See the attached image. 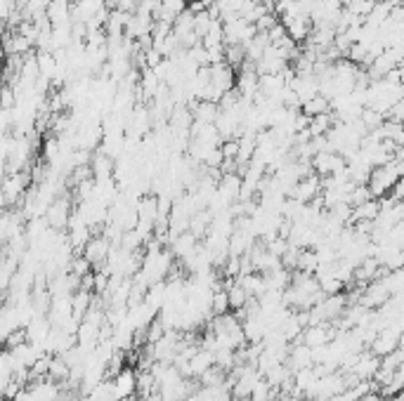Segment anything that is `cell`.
Masks as SVG:
<instances>
[{
    "label": "cell",
    "mask_w": 404,
    "mask_h": 401,
    "mask_svg": "<svg viewBox=\"0 0 404 401\" xmlns=\"http://www.w3.org/2000/svg\"><path fill=\"white\" fill-rule=\"evenodd\" d=\"M386 269L383 267L378 264V260L376 257H364L362 262H359L355 269H352V279L357 281V284H362L366 286L369 281H376L381 279V274H383Z\"/></svg>",
    "instance_id": "cell-7"
},
{
    "label": "cell",
    "mask_w": 404,
    "mask_h": 401,
    "mask_svg": "<svg viewBox=\"0 0 404 401\" xmlns=\"http://www.w3.org/2000/svg\"><path fill=\"white\" fill-rule=\"evenodd\" d=\"M331 125H334L331 111H329V114L310 116V123H307V132H310V137H319V135H326Z\"/></svg>",
    "instance_id": "cell-15"
},
{
    "label": "cell",
    "mask_w": 404,
    "mask_h": 401,
    "mask_svg": "<svg viewBox=\"0 0 404 401\" xmlns=\"http://www.w3.org/2000/svg\"><path fill=\"white\" fill-rule=\"evenodd\" d=\"M211 3H218V0H211Z\"/></svg>",
    "instance_id": "cell-22"
},
{
    "label": "cell",
    "mask_w": 404,
    "mask_h": 401,
    "mask_svg": "<svg viewBox=\"0 0 404 401\" xmlns=\"http://www.w3.org/2000/svg\"><path fill=\"white\" fill-rule=\"evenodd\" d=\"M376 3H386L390 7H398V5H402V0H376Z\"/></svg>",
    "instance_id": "cell-20"
},
{
    "label": "cell",
    "mask_w": 404,
    "mask_h": 401,
    "mask_svg": "<svg viewBox=\"0 0 404 401\" xmlns=\"http://www.w3.org/2000/svg\"><path fill=\"white\" fill-rule=\"evenodd\" d=\"M404 366V350L402 347H398V350H393L390 354L381 356V370H398Z\"/></svg>",
    "instance_id": "cell-18"
},
{
    "label": "cell",
    "mask_w": 404,
    "mask_h": 401,
    "mask_svg": "<svg viewBox=\"0 0 404 401\" xmlns=\"http://www.w3.org/2000/svg\"><path fill=\"white\" fill-rule=\"evenodd\" d=\"M359 123L364 125L366 132L376 130V128H381V125L386 123V114H381V111L371 109V107H362V111H359Z\"/></svg>",
    "instance_id": "cell-16"
},
{
    "label": "cell",
    "mask_w": 404,
    "mask_h": 401,
    "mask_svg": "<svg viewBox=\"0 0 404 401\" xmlns=\"http://www.w3.org/2000/svg\"><path fill=\"white\" fill-rule=\"evenodd\" d=\"M402 159H393L390 163L386 166H378V168H371V175H369V182L366 187L371 191V198H383L388 196V191L393 189V184L402 180Z\"/></svg>",
    "instance_id": "cell-1"
},
{
    "label": "cell",
    "mask_w": 404,
    "mask_h": 401,
    "mask_svg": "<svg viewBox=\"0 0 404 401\" xmlns=\"http://www.w3.org/2000/svg\"><path fill=\"white\" fill-rule=\"evenodd\" d=\"M171 243H173L171 255H178L180 260H185V257L189 255V252H192L196 246H199L196 236H194V234H189V232H182V234H178V236H173Z\"/></svg>",
    "instance_id": "cell-11"
},
{
    "label": "cell",
    "mask_w": 404,
    "mask_h": 401,
    "mask_svg": "<svg viewBox=\"0 0 404 401\" xmlns=\"http://www.w3.org/2000/svg\"><path fill=\"white\" fill-rule=\"evenodd\" d=\"M46 17L53 26L67 24V21H71V3L69 0H50L46 7Z\"/></svg>",
    "instance_id": "cell-10"
},
{
    "label": "cell",
    "mask_w": 404,
    "mask_h": 401,
    "mask_svg": "<svg viewBox=\"0 0 404 401\" xmlns=\"http://www.w3.org/2000/svg\"><path fill=\"white\" fill-rule=\"evenodd\" d=\"M109 250H112V243H109L107 236H92L80 252H83V257L92 264V269H102L107 262Z\"/></svg>",
    "instance_id": "cell-4"
},
{
    "label": "cell",
    "mask_w": 404,
    "mask_h": 401,
    "mask_svg": "<svg viewBox=\"0 0 404 401\" xmlns=\"http://www.w3.org/2000/svg\"><path fill=\"white\" fill-rule=\"evenodd\" d=\"M0 401H10V399H5V397H0Z\"/></svg>",
    "instance_id": "cell-21"
},
{
    "label": "cell",
    "mask_w": 404,
    "mask_h": 401,
    "mask_svg": "<svg viewBox=\"0 0 404 401\" xmlns=\"http://www.w3.org/2000/svg\"><path fill=\"white\" fill-rule=\"evenodd\" d=\"M69 218H71V208H69V198L67 196H57L55 200H50V205L46 208V215H43L46 225L50 229H55V232L67 229Z\"/></svg>",
    "instance_id": "cell-2"
},
{
    "label": "cell",
    "mask_w": 404,
    "mask_h": 401,
    "mask_svg": "<svg viewBox=\"0 0 404 401\" xmlns=\"http://www.w3.org/2000/svg\"><path fill=\"white\" fill-rule=\"evenodd\" d=\"M378 281L386 286V291L390 293V295L404 293V272H402V269H390V272L381 274Z\"/></svg>",
    "instance_id": "cell-14"
},
{
    "label": "cell",
    "mask_w": 404,
    "mask_h": 401,
    "mask_svg": "<svg viewBox=\"0 0 404 401\" xmlns=\"http://www.w3.org/2000/svg\"><path fill=\"white\" fill-rule=\"evenodd\" d=\"M317 196H321V177L310 173V175L300 177V180L293 184L291 194L286 198H293V200H298V203H310V200Z\"/></svg>",
    "instance_id": "cell-3"
},
{
    "label": "cell",
    "mask_w": 404,
    "mask_h": 401,
    "mask_svg": "<svg viewBox=\"0 0 404 401\" xmlns=\"http://www.w3.org/2000/svg\"><path fill=\"white\" fill-rule=\"evenodd\" d=\"M192 111V118L196 123H206V125H213L216 123V118L220 114V107L218 102H208V100H196L187 107Z\"/></svg>",
    "instance_id": "cell-8"
},
{
    "label": "cell",
    "mask_w": 404,
    "mask_h": 401,
    "mask_svg": "<svg viewBox=\"0 0 404 401\" xmlns=\"http://www.w3.org/2000/svg\"><path fill=\"white\" fill-rule=\"evenodd\" d=\"M135 210H137V220L142 222H156V213H159V198L156 196H144L139 198L135 203Z\"/></svg>",
    "instance_id": "cell-12"
},
{
    "label": "cell",
    "mask_w": 404,
    "mask_h": 401,
    "mask_svg": "<svg viewBox=\"0 0 404 401\" xmlns=\"http://www.w3.org/2000/svg\"><path fill=\"white\" fill-rule=\"evenodd\" d=\"M225 64L230 66V69L237 71L241 64L246 62V52H244V46H225Z\"/></svg>",
    "instance_id": "cell-17"
},
{
    "label": "cell",
    "mask_w": 404,
    "mask_h": 401,
    "mask_svg": "<svg viewBox=\"0 0 404 401\" xmlns=\"http://www.w3.org/2000/svg\"><path fill=\"white\" fill-rule=\"evenodd\" d=\"M331 111V104H329V100L324 97V95H314V97L305 100L303 107H300V114H305L307 118L310 116H319V114H329Z\"/></svg>",
    "instance_id": "cell-13"
},
{
    "label": "cell",
    "mask_w": 404,
    "mask_h": 401,
    "mask_svg": "<svg viewBox=\"0 0 404 401\" xmlns=\"http://www.w3.org/2000/svg\"><path fill=\"white\" fill-rule=\"evenodd\" d=\"M376 0H350L348 5H343L345 10H348L350 14H357V17H366V14L371 12V7Z\"/></svg>",
    "instance_id": "cell-19"
},
{
    "label": "cell",
    "mask_w": 404,
    "mask_h": 401,
    "mask_svg": "<svg viewBox=\"0 0 404 401\" xmlns=\"http://www.w3.org/2000/svg\"><path fill=\"white\" fill-rule=\"evenodd\" d=\"M112 387H114V397L119 399V401L133 399L135 392H137V373H135L133 368L123 366L119 373L114 375Z\"/></svg>",
    "instance_id": "cell-5"
},
{
    "label": "cell",
    "mask_w": 404,
    "mask_h": 401,
    "mask_svg": "<svg viewBox=\"0 0 404 401\" xmlns=\"http://www.w3.org/2000/svg\"><path fill=\"white\" fill-rule=\"evenodd\" d=\"M402 345V336L400 333H395L390 328H381L376 336H373V340L369 343V352L376 354L378 359L386 354H390L393 350H398V347Z\"/></svg>",
    "instance_id": "cell-6"
},
{
    "label": "cell",
    "mask_w": 404,
    "mask_h": 401,
    "mask_svg": "<svg viewBox=\"0 0 404 401\" xmlns=\"http://www.w3.org/2000/svg\"><path fill=\"white\" fill-rule=\"evenodd\" d=\"M378 213H381L378 198H369V200H364V203H359V205H352L350 225H359V222H373L378 218Z\"/></svg>",
    "instance_id": "cell-9"
}]
</instances>
